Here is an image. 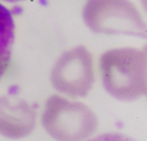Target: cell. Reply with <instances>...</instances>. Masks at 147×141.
<instances>
[{"label":"cell","instance_id":"1","mask_svg":"<svg viewBox=\"0 0 147 141\" xmlns=\"http://www.w3.org/2000/svg\"><path fill=\"white\" fill-rule=\"evenodd\" d=\"M43 126L57 141H83L96 131L97 120L83 106L53 100L43 116Z\"/></svg>","mask_w":147,"mask_h":141},{"label":"cell","instance_id":"7","mask_svg":"<svg viewBox=\"0 0 147 141\" xmlns=\"http://www.w3.org/2000/svg\"><path fill=\"white\" fill-rule=\"evenodd\" d=\"M4 2H7V3H18V2H21L23 0H2Z\"/></svg>","mask_w":147,"mask_h":141},{"label":"cell","instance_id":"5","mask_svg":"<svg viewBox=\"0 0 147 141\" xmlns=\"http://www.w3.org/2000/svg\"><path fill=\"white\" fill-rule=\"evenodd\" d=\"M34 128V119L27 111L18 114L0 109V134L10 139H19L27 136Z\"/></svg>","mask_w":147,"mask_h":141},{"label":"cell","instance_id":"3","mask_svg":"<svg viewBox=\"0 0 147 141\" xmlns=\"http://www.w3.org/2000/svg\"><path fill=\"white\" fill-rule=\"evenodd\" d=\"M91 80L89 61L81 57H71L63 61L55 74V83L59 89L82 94L88 89Z\"/></svg>","mask_w":147,"mask_h":141},{"label":"cell","instance_id":"4","mask_svg":"<svg viewBox=\"0 0 147 141\" xmlns=\"http://www.w3.org/2000/svg\"><path fill=\"white\" fill-rule=\"evenodd\" d=\"M14 39V19L10 10L0 2V81L10 67Z\"/></svg>","mask_w":147,"mask_h":141},{"label":"cell","instance_id":"6","mask_svg":"<svg viewBox=\"0 0 147 141\" xmlns=\"http://www.w3.org/2000/svg\"><path fill=\"white\" fill-rule=\"evenodd\" d=\"M89 141H137L134 138L127 136L120 133H107L102 134L100 136H97L95 138L91 139Z\"/></svg>","mask_w":147,"mask_h":141},{"label":"cell","instance_id":"2","mask_svg":"<svg viewBox=\"0 0 147 141\" xmlns=\"http://www.w3.org/2000/svg\"><path fill=\"white\" fill-rule=\"evenodd\" d=\"M128 61L121 59L107 61L106 80L107 86L119 97H133L141 89L139 69L128 65Z\"/></svg>","mask_w":147,"mask_h":141}]
</instances>
